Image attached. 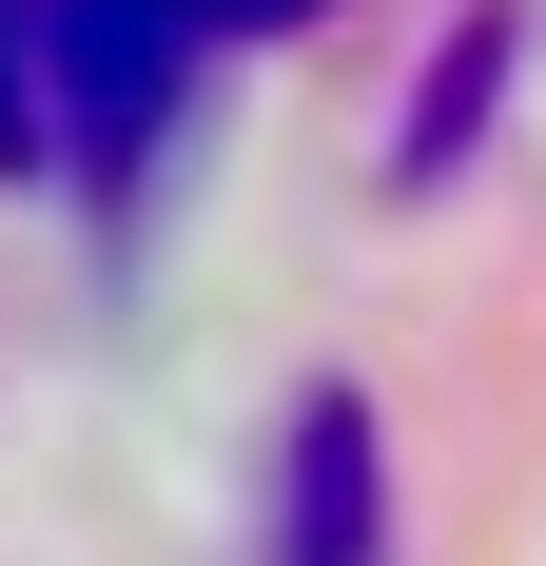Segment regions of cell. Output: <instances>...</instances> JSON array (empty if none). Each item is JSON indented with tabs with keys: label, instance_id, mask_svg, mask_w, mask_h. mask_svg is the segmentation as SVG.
Masks as SVG:
<instances>
[{
	"label": "cell",
	"instance_id": "cell-1",
	"mask_svg": "<svg viewBox=\"0 0 546 566\" xmlns=\"http://www.w3.org/2000/svg\"><path fill=\"white\" fill-rule=\"evenodd\" d=\"M313 0H40V98L78 176H137L157 117L216 78V40H293Z\"/></svg>",
	"mask_w": 546,
	"mask_h": 566
},
{
	"label": "cell",
	"instance_id": "cell-2",
	"mask_svg": "<svg viewBox=\"0 0 546 566\" xmlns=\"http://www.w3.org/2000/svg\"><path fill=\"white\" fill-rule=\"evenodd\" d=\"M390 547V469H371V410L313 391L293 410V566H371Z\"/></svg>",
	"mask_w": 546,
	"mask_h": 566
},
{
	"label": "cell",
	"instance_id": "cell-3",
	"mask_svg": "<svg viewBox=\"0 0 546 566\" xmlns=\"http://www.w3.org/2000/svg\"><path fill=\"white\" fill-rule=\"evenodd\" d=\"M59 157V98H40V0H0V176Z\"/></svg>",
	"mask_w": 546,
	"mask_h": 566
}]
</instances>
